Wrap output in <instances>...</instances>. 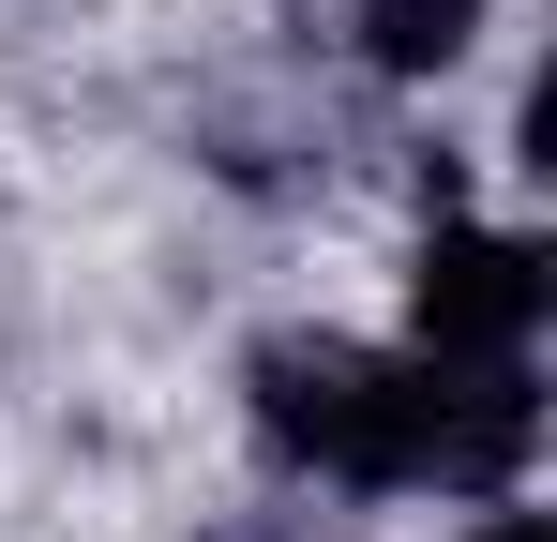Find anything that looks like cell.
<instances>
[{
    "label": "cell",
    "instance_id": "6da1fadb",
    "mask_svg": "<svg viewBox=\"0 0 557 542\" xmlns=\"http://www.w3.org/2000/svg\"><path fill=\"white\" fill-rule=\"evenodd\" d=\"M257 438L347 497H392V482H437V361L347 347V332H286L257 347Z\"/></svg>",
    "mask_w": 557,
    "mask_h": 542
},
{
    "label": "cell",
    "instance_id": "7a4b0ae2",
    "mask_svg": "<svg viewBox=\"0 0 557 542\" xmlns=\"http://www.w3.org/2000/svg\"><path fill=\"white\" fill-rule=\"evenodd\" d=\"M557 301V257L512 226H437L422 242V361H528Z\"/></svg>",
    "mask_w": 557,
    "mask_h": 542
},
{
    "label": "cell",
    "instance_id": "3957f363",
    "mask_svg": "<svg viewBox=\"0 0 557 542\" xmlns=\"http://www.w3.org/2000/svg\"><path fill=\"white\" fill-rule=\"evenodd\" d=\"M332 30L362 46L376 76H453L482 46V0H332Z\"/></svg>",
    "mask_w": 557,
    "mask_h": 542
},
{
    "label": "cell",
    "instance_id": "277c9868",
    "mask_svg": "<svg viewBox=\"0 0 557 542\" xmlns=\"http://www.w3.org/2000/svg\"><path fill=\"white\" fill-rule=\"evenodd\" d=\"M482 542H543V513H497V528H482Z\"/></svg>",
    "mask_w": 557,
    "mask_h": 542
}]
</instances>
